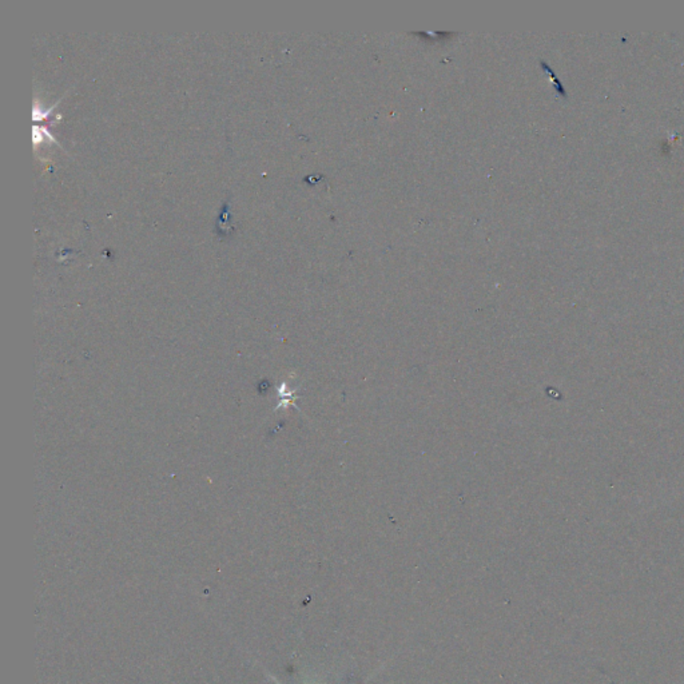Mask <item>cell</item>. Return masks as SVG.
<instances>
[{
    "label": "cell",
    "mask_w": 684,
    "mask_h": 684,
    "mask_svg": "<svg viewBox=\"0 0 684 684\" xmlns=\"http://www.w3.org/2000/svg\"><path fill=\"white\" fill-rule=\"evenodd\" d=\"M32 135H34V142L35 144H38L39 141H43V138H48L51 142H55V138L48 133V130L46 127L34 126L32 127Z\"/></svg>",
    "instance_id": "cell-1"
}]
</instances>
